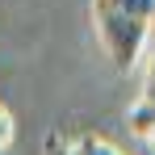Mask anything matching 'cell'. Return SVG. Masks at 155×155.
<instances>
[{
    "label": "cell",
    "instance_id": "obj_1",
    "mask_svg": "<svg viewBox=\"0 0 155 155\" xmlns=\"http://www.w3.org/2000/svg\"><path fill=\"white\" fill-rule=\"evenodd\" d=\"M92 25H97V38H101L105 54L113 59L117 71H130V67L143 59L147 34H151L147 21H134L126 13H109V8H92Z\"/></svg>",
    "mask_w": 155,
    "mask_h": 155
},
{
    "label": "cell",
    "instance_id": "obj_2",
    "mask_svg": "<svg viewBox=\"0 0 155 155\" xmlns=\"http://www.w3.org/2000/svg\"><path fill=\"white\" fill-rule=\"evenodd\" d=\"M92 8H109V13H126L134 21H147L155 17V0H92Z\"/></svg>",
    "mask_w": 155,
    "mask_h": 155
},
{
    "label": "cell",
    "instance_id": "obj_3",
    "mask_svg": "<svg viewBox=\"0 0 155 155\" xmlns=\"http://www.w3.org/2000/svg\"><path fill=\"white\" fill-rule=\"evenodd\" d=\"M126 122H130L134 134H147V138H151L155 134V101H134L130 113H126Z\"/></svg>",
    "mask_w": 155,
    "mask_h": 155
},
{
    "label": "cell",
    "instance_id": "obj_4",
    "mask_svg": "<svg viewBox=\"0 0 155 155\" xmlns=\"http://www.w3.org/2000/svg\"><path fill=\"white\" fill-rule=\"evenodd\" d=\"M71 151L76 155H122L113 143H105L97 134H76V138H71Z\"/></svg>",
    "mask_w": 155,
    "mask_h": 155
},
{
    "label": "cell",
    "instance_id": "obj_5",
    "mask_svg": "<svg viewBox=\"0 0 155 155\" xmlns=\"http://www.w3.org/2000/svg\"><path fill=\"white\" fill-rule=\"evenodd\" d=\"M138 101H155V51L147 54V76H143V92Z\"/></svg>",
    "mask_w": 155,
    "mask_h": 155
},
{
    "label": "cell",
    "instance_id": "obj_6",
    "mask_svg": "<svg viewBox=\"0 0 155 155\" xmlns=\"http://www.w3.org/2000/svg\"><path fill=\"white\" fill-rule=\"evenodd\" d=\"M13 134H17V126H13V113H8V109L0 105V151H4V147L13 143Z\"/></svg>",
    "mask_w": 155,
    "mask_h": 155
},
{
    "label": "cell",
    "instance_id": "obj_7",
    "mask_svg": "<svg viewBox=\"0 0 155 155\" xmlns=\"http://www.w3.org/2000/svg\"><path fill=\"white\" fill-rule=\"evenodd\" d=\"M46 155H76V151H71V138L51 134V138H46Z\"/></svg>",
    "mask_w": 155,
    "mask_h": 155
},
{
    "label": "cell",
    "instance_id": "obj_8",
    "mask_svg": "<svg viewBox=\"0 0 155 155\" xmlns=\"http://www.w3.org/2000/svg\"><path fill=\"white\" fill-rule=\"evenodd\" d=\"M151 25H155V17H151Z\"/></svg>",
    "mask_w": 155,
    "mask_h": 155
}]
</instances>
